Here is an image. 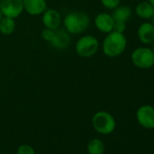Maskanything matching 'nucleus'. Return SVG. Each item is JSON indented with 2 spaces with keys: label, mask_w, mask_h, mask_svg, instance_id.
<instances>
[{
  "label": "nucleus",
  "mask_w": 154,
  "mask_h": 154,
  "mask_svg": "<svg viewBox=\"0 0 154 154\" xmlns=\"http://www.w3.org/2000/svg\"><path fill=\"white\" fill-rule=\"evenodd\" d=\"M152 51H153V53H154V41H153V45H152V49H151Z\"/></svg>",
  "instance_id": "obj_23"
},
{
  "label": "nucleus",
  "mask_w": 154,
  "mask_h": 154,
  "mask_svg": "<svg viewBox=\"0 0 154 154\" xmlns=\"http://www.w3.org/2000/svg\"><path fill=\"white\" fill-rule=\"evenodd\" d=\"M17 154H35L34 148L28 144H22L18 147Z\"/></svg>",
  "instance_id": "obj_17"
},
{
  "label": "nucleus",
  "mask_w": 154,
  "mask_h": 154,
  "mask_svg": "<svg viewBox=\"0 0 154 154\" xmlns=\"http://www.w3.org/2000/svg\"><path fill=\"white\" fill-rule=\"evenodd\" d=\"M24 9L31 16H37L43 14L46 8L45 0H23Z\"/></svg>",
  "instance_id": "obj_10"
},
{
  "label": "nucleus",
  "mask_w": 154,
  "mask_h": 154,
  "mask_svg": "<svg viewBox=\"0 0 154 154\" xmlns=\"http://www.w3.org/2000/svg\"><path fill=\"white\" fill-rule=\"evenodd\" d=\"M94 23L96 27L103 33L108 34L113 31L114 20L112 15L107 13H100L96 16L94 19Z\"/></svg>",
  "instance_id": "obj_8"
},
{
  "label": "nucleus",
  "mask_w": 154,
  "mask_h": 154,
  "mask_svg": "<svg viewBox=\"0 0 154 154\" xmlns=\"http://www.w3.org/2000/svg\"><path fill=\"white\" fill-rule=\"evenodd\" d=\"M70 41H71V38H70L69 33L64 29L57 28L54 30V37L50 43L54 48L58 50H63L69 46Z\"/></svg>",
  "instance_id": "obj_9"
},
{
  "label": "nucleus",
  "mask_w": 154,
  "mask_h": 154,
  "mask_svg": "<svg viewBox=\"0 0 154 154\" xmlns=\"http://www.w3.org/2000/svg\"><path fill=\"white\" fill-rule=\"evenodd\" d=\"M150 19H151V21H152V24L154 25V14H153V16L151 17V18H150Z\"/></svg>",
  "instance_id": "obj_21"
},
{
  "label": "nucleus",
  "mask_w": 154,
  "mask_h": 154,
  "mask_svg": "<svg viewBox=\"0 0 154 154\" xmlns=\"http://www.w3.org/2000/svg\"><path fill=\"white\" fill-rule=\"evenodd\" d=\"M103 6L108 9H114L120 6L121 0H101Z\"/></svg>",
  "instance_id": "obj_18"
},
{
  "label": "nucleus",
  "mask_w": 154,
  "mask_h": 154,
  "mask_svg": "<svg viewBox=\"0 0 154 154\" xmlns=\"http://www.w3.org/2000/svg\"><path fill=\"white\" fill-rule=\"evenodd\" d=\"M105 149L104 143L100 139H93L88 142L87 152L88 154H103Z\"/></svg>",
  "instance_id": "obj_16"
},
{
  "label": "nucleus",
  "mask_w": 154,
  "mask_h": 154,
  "mask_svg": "<svg viewBox=\"0 0 154 154\" xmlns=\"http://www.w3.org/2000/svg\"><path fill=\"white\" fill-rule=\"evenodd\" d=\"M138 37L142 44L149 45L154 41V25L152 23H142L138 29Z\"/></svg>",
  "instance_id": "obj_12"
},
{
  "label": "nucleus",
  "mask_w": 154,
  "mask_h": 154,
  "mask_svg": "<svg viewBox=\"0 0 154 154\" xmlns=\"http://www.w3.org/2000/svg\"><path fill=\"white\" fill-rule=\"evenodd\" d=\"M54 30L50 29V28H45L42 31L41 35L44 40H45L47 42H51V40L54 37Z\"/></svg>",
  "instance_id": "obj_19"
},
{
  "label": "nucleus",
  "mask_w": 154,
  "mask_h": 154,
  "mask_svg": "<svg viewBox=\"0 0 154 154\" xmlns=\"http://www.w3.org/2000/svg\"><path fill=\"white\" fill-rule=\"evenodd\" d=\"M83 154H88V153H83Z\"/></svg>",
  "instance_id": "obj_24"
},
{
  "label": "nucleus",
  "mask_w": 154,
  "mask_h": 154,
  "mask_svg": "<svg viewBox=\"0 0 154 154\" xmlns=\"http://www.w3.org/2000/svg\"><path fill=\"white\" fill-rule=\"evenodd\" d=\"M132 63L140 69H149L154 65V53L150 48L139 47L131 54Z\"/></svg>",
  "instance_id": "obj_4"
},
{
  "label": "nucleus",
  "mask_w": 154,
  "mask_h": 154,
  "mask_svg": "<svg viewBox=\"0 0 154 154\" xmlns=\"http://www.w3.org/2000/svg\"><path fill=\"white\" fill-rule=\"evenodd\" d=\"M92 124L98 133L108 135L114 131L116 122L111 113L105 111H100L93 116Z\"/></svg>",
  "instance_id": "obj_3"
},
{
  "label": "nucleus",
  "mask_w": 154,
  "mask_h": 154,
  "mask_svg": "<svg viewBox=\"0 0 154 154\" xmlns=\"http://www.w3.org/2000/svg\"><path fill=\"white\" fill-rule=\"evenodd\" d=\"M43 24L46 28L55 30L61 24V17L59 12L54 9H46L43 13Z\"/></svg>",
  "instance_id": "obj_11"
},
{
  "label": "nucleus",
  "mask_w": 154,
  "mask_h": 154,
  "mask_svg": "<svg viewBox=\"0 0 154 154\" xmlns=\"http://www.w3.org/2000/svg\"><path fill=\"white\" fill-rule=\"evenodd\" d=\"M148 1H149V2L153 6V7H154V0H148Z\"/></svg>",
  "instance_id": "obj_20"
},
{
  "label": "nucleus",
  "mask_w": 154,
  "mask_h": 154,
  "mask_svg": "<svg viewBox=\"0 0 154 154\" xmlns=\"http://www.w3.org/2000/svg\"><path fill=\"white\" fill-rule=\"evenodd\" d=\"M135 11L140 18L150 19L154 14V7L149 1H143L137 5Z\"/></svg>",
  "instance_id": "obj_14"
},
{
  "label": "nucleus",
  "mask_w": 154,
  "mask_h": 154,
  "mask_svg": "<svg viewBox=\"0 0 154 154\" xmlns=\"http://www.w3.org/2000/svg\"><path fill=\"white\" fill-rule=\"evenodd\" d=\"M99 48V42L94 35H85L77 41L75 45V51L81 57H91L97 52Z\"/></svg>",
  "instance_id": "obj_5"
},
{
  "label": "nucleus",
  "mask_w": 154,
  "mask_h": 154,
  "mask_svg": "<svg viewBox=\"0 0 154 154\" xmlns=\"http://www.w3.org/2000/svg\"><path fill=\"white\" fill-rule=\"evenodd\" d=\"M127 39L123 33L112 31L108 33L103 44V50L105 55L109 57H117L126 49Z\"/></svg>",
  "instance_id": "obj_1"
},
{
  "label": "nucleus",
  "mask_w": 154,
  "mask_h": 154,
  "mask_svg": "<svg viewBox=\"0 0 154 154\" xmlns=\"http://www.w3.org/2000/svg\"><path fill=\"white\" fill-rule=\"evenodd\" d=\"M3 17V14H2V12H1V10H0V20H1V18Z\"/></svg>",
  "instance_id": "obj_22"
},
{
  "label": "nucleus",
  "mask_w": 154,
  "mask_h": 154,
  "mask_svg": "<svg viewBox=\"0 0 154 154\" xmlns=\"http://www.w3.org/2000/svg\"><path fill=\"white\" fill-rule=\"evenodd\" d=\"M66 31L70 34L78 35L84 33L90 25V19L86 13L74 11L69 13L63 19Z\"/></svg>",
  "instance_id": "obj_2"
},
{
  "label": "nucleus",
  "mask_w": 154,
  "mask_h": 154,
  "mask_svg": "<svg viewBox=\"0 0 154 154\" xmlns=\"http://www.w3.org/2000/svg\"><path fill=\"white\" fill-rule=\"evenodd\" d=\"M112 17L114 20V23L125 24L131 17V9L127 6H118L113 9Z\"/></svg>",
  "instance_id": "obj_13"
},
{
  "label": "nucleus",
  "mask_w": 154,
  "mask_h": 154,
  "mask_svg": "<svg viewBox=\"0 0 154 154\" xmlns=\"http://www.w3.org/2000/svg\"><path fill=\"white\" fill-rule=\"evenodd\" d=\"M137 121L145 129L154 128V108L150 105L140 106L136 112Z\"/></svg>",
  "instance_id": "obj_7"
},
{
  "label": "nucleus",
  "mask_w": 154,
  "mask_h": 154,
  "mask_svg": "<svg viewBox=\"0 0 154 154\" xmlns=\"http://www.w3.org/2000/svg\"><path fill=\"white\" fill-rule=\"evenodd\" d=\"M0 10L4 17L15 19L18 17L24 10L23 0H1Z\"/></svg>",
  "instance_id": "obj_6"
},
{
  "label": "nucleus",
  "mask_w": 154,
  "mask_h": 154,
  "mask_svg": "<svg viewBox=\"0 0 154 154\" xmlns=\"http://www.w3.org/2000/svg\"><path fill=\"white\" fill-rule=\"evenodd\" d=\"M16 29V22L14 18L4 17L0 20V32L3 35H11Z\"/></svg>",
  "instance_id": "obj_15"
}]
</instances>
